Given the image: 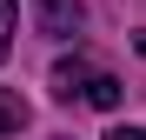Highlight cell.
Returning <instances> with one entry per match:
<instances>
[{"label": "cell", "instance_id": "6da1fadb", "mask_svg": "<svg viewBox=\"0 0 146 140\" xmlns=\"http://www.w3.org/2000/svg\"><path fill=\"white\" fill-rule=\"evenodd\" d=\"M33 20H40L46 40H73L86 27V7H80V0H33Z\"/></svg>", "mask_w": 146, "mask_h": 140}, {"label": "cell", "instance_id": "7a4b0ae2", "mask_svg": "<svg viewBox=\"0 0 146 140\" xmlns=\"http://www.w3.org/2000/svg\"><path fill=\"white\" fill-rule=\"evenodd\" d=\"M93 80H100V67H86V60H60V67H53V100H86Z\"/></svg>", "mask_w": 146, "mask_h": 140}, {"label": "cell", "instance_id": "3957f363", "mask_svg": "<svg viewBox=\"0 0 146 140\" xmlns=\"http://www.w3.org/2000/svg\"><path fill=\"white\" fill-rule=\"evenodd\" d=\"M20 127H27V100L13 87H0V133H20Z\"/></svg>", "mask_w": 146, "mask_h": 140}, {"label": "cell", "instance_id": "277c9868", "mask_svg": "<svg viewBox=\"0 0 146 140\" xmlns=\"http://www.w3.org/2000/svg\"><path fill=\"white\" fill-rule=\"evenodd\" d=\"M86 100H93V107H106V113H113L119 100H126V87H119L113 74H100V80H93V93H86Z\"/></svg>", "mask_w": 146, "mask_h": 140}, {"label": "cell", "instance_id": "5b68a950", "mask_svg": "<svg viewBox=\"0 0 146 140\" xmlns=\"http://www.w3.org/2000/svg\"><path fill=\"white\" fill-rule=\"evenodd\" d=\"M13 33H20V7H13V0H0V60L13 54Z\"/></svg>", "mask_w": 146, "mask_h": 140}, {"label": "cell", "instance_id": "8992f818", "mask_svg": "<svg viewBox=\"0 0 146 140\" xmlns=\"http://www.w3.org/2000/svg\"><path fill=\"white\" fill-rule=\"evenodd\" d=\"M106 140H146V127H113Z\"/></svg>", "mask_w": 146, "mask_h": 140}]
</instances>
